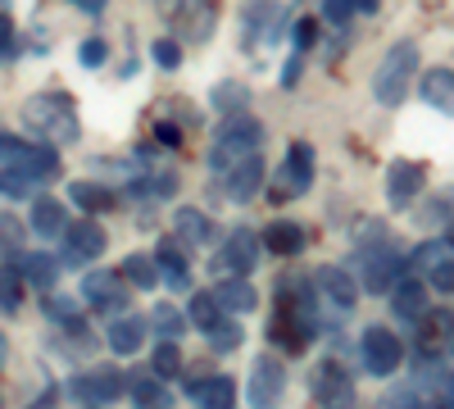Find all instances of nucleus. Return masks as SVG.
I'll return each mask as SVG.
<instances>
[{"label":"nucleus","instance_id":"f257e3e1","mask_svg":"<svg viewBox=\"0 0 454 409\" xmlns=\"http://www.w3.org/2000/svg\"><path fill=\"white\" fill-rule=\"evenodd\" d=\"M51 177H59L55 146H32L14 132H0V187L27 192L32 182H51Z\"/></svg>","mask_w":454,"mask_h":409},{"label":"nucleus","instance_id":"f03ea898","mask_svg":"<svg viewBox=\"0 0 454 409\" xmlns=\"http://www.w3.org/2000/svg\"><path fill=\"white\" fill-rule=\"evenodd\" d=\"M23 123L32 132H42L51 146H68V141H78L82 137V123H78V109H73V100L64 91H42V96H32L23 105Z\"/></svg>","mask_w":454,"mask_h":409},{"label":"nucleus","instance_id":"7ed1b4c3","mask_svg":"<svg viewBox=\"0 0 454 409\" xmlns=\"http://www.w3.org/2000/svg\"><path fill=\"white\" fill-rule=\"evenodd\" d=\"M413 73H419V42H395L387 55H382V64H377V73H372V96H377V105H387V109H395L404 96H409V87H413Z\"/></svg>","mask_w":454,"mask_h":409},{"label":"nucleus","instance_id":"20e7f679","mask_svg":"<svg viewBox=\"0 0 454 409\" xmlns=\"http://www.w3.org/2000/svg\"><path fill=\"white\" fill-rule=\"evenodd\" d=\"M259 141H263V128H259L254 119H246V114L227 119V123L218 128L214 146H209V169H214L218 177L232 173L237 164H246V160L259 155Z\"/></svg>","mask_w":454,"mask_h":409},{"label":"nucleus","instance_id":"39448f33","mask_svg":"<svg viewBox=\"0 0 454 409\" xmlns=\"http://www.w3.org/2000/svg\"><path fill=\"white\" fill-rule=\"evenodd\" d=\"M278 42H282V5L278 0H250L241 10V51L254 64H269Z\"/></svg>","mask_w":454,"mask_h":409},{"label":"nucleus","instance_id":"423d86ee","mask_svg":"<svg viewBox=\"0 0 454 409\" xmlns=\"http://www.w3.org/2000/svg\"><path fill=\"white\" fill-rule=\"evenodd\" d=\"M309 396L318 409H355V382L340 359H318L309 374Z\"/></svg>","mask_w":454,"mask_h":409},{"label":"nucleus","instance_id":"0eeeda50","mask_svg":"<svg viewBox=\"0 0 454 409\" xmlns=\"http://www.w3.org/2000/svg\"><path fill=\"white\" fill-rule=\"evenodd\" d=\"M314 291H318V305L327 310V319H350L355 314V301H359V282L336 269V264H323L314 273Z\"/></svg>","mask_w":454,"mask_h":409},{"label":"nucleus","instance_id":"6e6552de","mask_svg":"<svg viewBox=\"0 0 454 409\" xmlns=\"http://www.w3.org/2000/svg\"><path fill=\"white\" fill-rule=\"evenodd\" d=\"M309 182H314V151H309L305 141H291L286 164L273 169V187H269V196H273V201H295V196H305V192H309Z\"/></svg>","mask_w":454,"mask_h":409},{"label":"nucleus","instance_id":"1a4fd4ad","mask_svg":"<svg viewBox=\"0 0 454 409\" xmlns=\"http://www.w3.org/2000/svg\"><path fill=\"white\" fill-rule=\"evenodd\" d=\"M400 278H404V259H400L395 246L359 255V291H368V295H382L387 291L391 295L400 287Z\"/></svg>","mask_w":454,"mask_h":409},{"label":"nucleus","instance_id":"9d476101","mask_svg":"<svg viewBox=\"0 0 454 409\" xmlns=\"http://www.w3.org/2000/svg\"><path fill=\"white\" fill-rule=\"evenodd\" d=\"M359 350H364V368H368L372 378H391L395 368L404 364V346H400V337H395L391 327H382V323L364 327Z\"/></svg>","mask_w":454,"mask_h":409},{"label":"nucleus","instance_id":"9b49d317","mask_svg":"<svg viewBox=\"0 0 454 409\" xmlns=\"http://www.w3.org/2000/svg\"><path fill=\"white\" fill-rule=\"evenodd\" d=\"M168 23L173 32L182 36V42H192V46H205L209 36H214V0H168Z\"/></svg>","mask_w":454,"mask_h":409},{"label":"nucleus","instance_id":"f8f14e48","mask_svg":"<svg viewBox=\"0 0 454 409\" xmlns=\"http://www.w3.org/2000/svg\"><path fill=\"white\" fill-rule=\"evenodd\" d=\"M282 396H286V368H282V359H273V355L254 359L250 382H246V400L254 409H273V405H282Z\"/></svg>","mask_w":454,"mask_h":409},{"label":"nucleus","instance_id":"ddd939ff","mask_svg":"<svg viewBox=\"0 0 454 409\" xmlns=\"http://www.w3.org/2000/svg\"><path fill=\"white\" fill-rule=\"evenodd\" d=\"M409 264H413V273H419V278H427L432 291L454 295V250L445 241H423L419 250H413Z\"/></svg>","mask_w":454,"mask_h":409},{"label":"nucleus","instance_id":"4468645a","mask_svg":"<svg viewBox=\"0 0 454 409\" xmlns=\"http://www.w3.org/2000/svg\"><path fill=\"white\" fill-rule=\"evenodd\" d=\"M68 391L78 396V400H87V405H114L119 396H128V378L119 374V368H87V374H78L68 382Z\"/></svg>","mask_w":454,"mask_h":409},{"label":"nucleus","instance_id":"2eb2a0df","mask_svg":"<svg viewBox=\"0 0 454 409\" xmlns=\"http://www.w3.org/2000/svg\"><path fill=\"white\" fill-rule=\"evenodd\" d=\"M82 295L91 301V310L100 314H128V287H123V273H109V269H91L82 278Z\"/></svg>","mask_w":454,"mask_h":409},{"label":"nucleus","instance_id":"dca6fc26","mask_svg":"<svg viewBox=\"0 0 454 409\" xmlns=\"http://www.w3.org/2000/svg\"><path fill=\"white\" fill-rule=\"evenodd\" d=\"M105 246H109V237L91 214L82 223H68L64 228V259L68 264H91L96 255H105Z\"/></svg>","mask_w":454,"mask_h":409},{"label":"nucleus","instance_id":"f3484780","mask_svg":"<svg viewBox=\"0 0 454 409\" xmlns=\"http://www.w3.org/2000/svg\"><path fill=\"white\" fill-rule=\"evenodd\" d=\"M254 264H259V237H254L250 228H237L232 237H227L223 255H218V273H227V278H250Z\"/></svg>","mask_w":454,"mask_h":409},{"label":"nucleus","instance_id":"a211bd4d","mask_svg":"<svg viewBox=\"0 0 454 409\" xmlns=\"http://www.w3.org/2000/svg\"><path fill=\"white\" fill-rule=\"evenodd\" d=\"M173 241L186 246V250H205V246L218 241V223H214L209 214H200V209L186 205V209L173 214Z\"/></svg>","mask_w":454,"mask_h":409},{"label":"nucleus","instance_id":"6ab92c4d","mask_svg":"<svg viewBox=\"0 0 454 409\" xmlns=\"http://www.w3.org/2000/svg\"><path fill=\"white\" fill-rule=\"evenodd\" d=\"M413 327H419V350L423 355H441L445 359V350H454V314L450 310H427Z\"/></svg>","mask_w":454,"mask_h":409},{"label":"nucleus","instance_id":"aec40b11","mask_svg":"<svg viewBox=\"0 0 454 409\" xmlns=\"http://www.w3.org/2000/svg\"><path fill=\"white\" fill-rule=\"evenodd\" d=\"M419 192H423V169L413 160H395L387 169V196H391V205L404 209L409 201H419Z\"/></svg>","mask_w":454,"mask_h":409},{"label":"nucleus","instance_id":"412c9836","mask_svg":"<svg viewBox=\"0 0 454 409\" xmlns=\"http://www.w3.org/2000/svg\"><path fill=\"white\" fill-rule=\"evenodd\" d=\"M391 310H395V319H404V323H419V319L427 314V282L400 278V287L391 291Z\"/></svg>","mask_w":454,"mask_h":409},{"label":"nucleus","instance_id":"4be33fe9","mask_svg":"<svg viewBox=\"0 0 454 409\" xmlns=\"http://www.w3.org/2000/svg\"><path fill=\"white\" fill-rule=\"evenodd\" d=\"M145 346V319L141 314H119V319H114L109 323V350L114 355H137Z\"/></svg>","mask_w":454,"mask_h":409},{"label":"nucleus","instance_id":"5701e85b","mask_svg":"<svg viewBox=\"0 0 454 409\" xmlns=\"http://www.w3.org/2000/svg\"><path fill=\"white\" fill-rule=\"evenodd\" d=\"M19 278H27L36 291H55V282H59V259L46 255V250H27V255L19 259Z\"/></svg>","mask_w":454,"mask_h":409},{"label":"nucleus","instance_id":"b1692460","mask_svg":"<svg viewBox=\"0 0 454 409\" xmlns=\"http://www.w3.org/2000/svg\"><path fill=\"white\" fill-rule=\"evenodd\" d=\"M259 182H263V160L254 155V160H246V164H237L232 173H223V192L232 196L237 205H246L254 192H259Z\"/></svg>","mask_w":454,"mask_h":409},{"label":"nucleus","instance_id":"393cba45","mask_svg":"<svg viewBox=\"0 0 454 409\" xmlns=\"http://www.w3.org/2000/svg\"><path fill=\"white\" fill-rule=\"evenodd\" d=\"M305 241H309V232L300 228L295 218H278V223L263 228V246H269L273 255H300V250H305Z\"/></svg>","mask_w":454,"mask_h":409},{"label":"nucleus","instance_id":"a878e982","mask_svg":"<svg viewBox=\"0 0 454 409\" xmlns=\"http://www.w3.org/2000/svg\"><path fill=\"white\" fill-rule=\"evenodd\" d=\"M419 96L432 109H441V114H454V68H432L419 87Z\"/></svg>","mask_w":454,"mask_h":409},{"label":"nucleus","instance_id":"bb28decb","mask_svg":"<svg viewBox=\"0 0 454 409\" xmlns=\"http://www.w3.org/2000/svg\"><path fill=\"white\" fill-rule=\"evenodd\" d=\"M128 396H132L137 409H168V405H173V396L164 391V378H155V374L128 378Z\"/></svg>","mask_w":454,"mask_h":409},{"label":"nucleus","instance_id":"cd10ccee","mask_svg":"<svg viewBox=\"0 0 454 409\" xmlns=\"http://www.w3.org/2000/svg\"><path fill=\"white\" fill-rule=\"evenodd\" d=\"M214 295H218V305H223L227 314H250V310L259 305V291H254L246 278H223Z\"/></svg>","mask_w":454,"mask_h":409},{"label":"nucleus","instance_id":"c85d7f7f","mask_svg":"<svg viewBox=\"0 0 454 409\" xmlns=\"http://www.w3.org/2000/svg\"><path fill=\"white\" fill-rule=\"evenodd\" d=\"M32 228L42 232V237H64L68 209H64L55 196H36V201H32Z\"/></svg>","mask_w":454,"mask_h":409},{"label":"nucleus","instance_id":"c756f323","mask_svg":"<svg viewBox=\"0 0 454 409\" xmlns=\"http://www.w3.org/2000/svg\"><path fill=\"white\" fill-rule=\"evenodd\" d=\"M155 264H160V278H164L173 291H186V287H192V269H186V255H182L177 241H164V246H160Z\"/></svg>","mask_w":454,"mask_h":409},{"label":"nucleus","instance_id":"7c9ffc66","mask_svg":"<svg viewBox=\"0 0 454 409\" xmlns=\"http://www.w3.org/2000/svg\"><path fill=\"white\" fill-rule=\"evenodd\" d=\"M68 201L78 205V209H87V214L114 209V192L105 187V182H73V187H68Z\"/></svg>","mask_w":454,"mask_h":409},{"label":"nucleus","instance_id":"2f4dec72","mask_svg":"<svg viewBox=\"0 0 454 409\" xmlns=\"http://www.w3.org/2000/svg\"><path fill=\"white\" fill-rule=\"evenodd\" d=\"M196 405H200V409H237V382H232V378H223V374L205 378Z\"/></svg>","mask_w":454,"mask_h":409},{"label":"nucleus","instance_id":"473e14b6","mask_svg":"<svg viewBox=\"0 0 454 409\" xmlns=\"http://www.w3.org/2000/svg\"><path fill=\"white\" fill-rule=\"evenodd\" d=\"M119 273H123L137 291H155V287H160V264H155V255H128Z\"/></svg>","mask_w":454,"mask_h":409},{"label":"nucleus","instance_id":"72a5a7b5","mask_svg":"<svg viewBox=\"0 0 454 409\" xmlns=\"http://www.w3.org/2000/svg\"><path fill=\"white\" fill-rule=\"evenodd\" d=\"M23 241H27V228L14 209H0V255L10 259H23Z\"/></svg>","mask_w":454,"mask_h":409},{"label":"nucleus","instance_id":"f704fd0d","mask_svg":"<svg viewBox=\"0 0 454 409\" xmlns=\"http://www.w3.org/2000/svg\"><path fill=\"white\" fill-rule=\"evenodd\" d=\"M205 337H209V346H214L218 355H227V350H237V346L246 342V327L237 323V314H223V319L205 332Z\"/></svg>","mask_w":454,"mask_h":409},{"label":"nucleus","instance_id":"c9c22d12","mask_svg":"<svg viewBox=\"0 0 454 409\" xmlns=\"http://www.w3.org/2000/svg\"><path fill=\"white\" fill-rule=\"evenodd\" d=\"M150 327L160 332V342H177L192 327V319H182V310H173V305H155L150 310Z\"/></svg>","mask_w":454,"mask_h":409},{"label":"nucleus","instance_id":"e433bc0d","mask_svg":"<svg viewBox=\"0 0 454 409\" xmlns=\"http://www.w3.org/2000/svg\"><path fill=\"white\" fill-rule=\"evenodd\" d=\"M186 314H192V327H200V332H209L227 310L218 305V295H209V291H196L192 295V310H186Z\"/></svg>","mask_w":454,"mask_h":409},{"label":"nucleus","instance_id":"4c0bfd02","mask_svg":"<svg viewBox=\"0 0 454 409\" xmlns=\"http://www.w3.org/2000/svg\"><path fill=\"white\" fill-rule=\"evenodd\" d=\"M87 350H96V337H91V327H87V323L59 327V355L78 359V355H87Z\"/></svg>","mask_w":454,"mask_h":409},{"label":"nucleus","instance_id":"58836bf2","mask_svg":"<svg viewBox=\"0 0 454 409\" xmlns=\"http://www.w3.org/2000/svg\"><path fill=\"white\" fill-rule=\"evenodd\" d=\"M246 105H250V87L246 83H218L214 87V109H223V114H241Z\"/></svg>","mask_w":454,"mask_h":409},{"label":"nucleus","instance_id":"ea45409f","mask_svg":"<svg viewBox=\"0 0 454 409\" xmlns=\"http://www.w3.org/2000/svg\"><path fill=\"white\" fill-rule=\"evenodd\" d=\"M150 374L164 378V382L182 374V350H177V342H160V346H155V355H150Z\"/></svg>","mask_w":454,"mask_h":409},{"label":"nucleus","instance_id":"a19ab883","mask_svg":"<svg viewBox=\"0 0 454 409\" xmlns=\"http://www.w3.org/2000/svg\"><path fill=\"white\" fill-rule=\"evenodd\" d=\"M177 192V173H150V182H141V187H132L137 201H164Z\"/></svg>","mask_w":454,"mask_h":409},{"label":"nucleus","instance_id":"79ce46f5","mask_svg":"<svg viewBox=\"0 0 454 409\" xmlns=\"http://www.w3.org/2000/svg\"><path fill=\"white\" fill-rule=\"evenodd\" d=\"M419 218L427 223V228H436V223H445V228H454V187H450V192H441V196H436V201H432V205H427V209L419 214Z\"/></svg>","mask_w":454,"mask_h":409},{"label":"nucleus","instance_id":"37998d69","mask_svg":"<svg viewBox=\"0 0 454 409\" xmlns=\"http://www.w3.org/2000/svg\"><path fill=\"white\" fill-rule=\"evenodd\" d=\"M46 319H51L55 327H73V323H82V319H78V305H73L68 295H46Z\"/></svg>","mask_w":454,"mask_h":409},{"label":"nucleus","instance_id":"c03bdc74","mask_svg":"<svg viewBox=\"0 0 454 409\" xmlns=\"http://www.w3.org/2000/svg\"><path fill=\"white\" fill-rule=\"evenodd\" d=\"M23 305V282L14 269H0V310H19Z\"/></svg>","mask_w":454,"mask_h":409},{"label":"nucleus","instance_id":"a18cd8bd","mask_svg":"<svg viewBox=\"0 0 454 409\" xmlns=\"http://www.w3.org/2000/svg\"><path fill=\"white\" fill-rule=\"evenodd\" d=\"M150 59H155L160 68H177V64H182V46H177V36H160V42L150 46Z\"/></svg>","mask_w":454,"mask_h":409},{"label":"nucleus","instance_id":"49530a36","mask_svg":"<svg viewBox=\"0 0 454 409\" xmlns=\"http://www.w3.org/2000/svg\"><path fill=\"white\" fill-rule=\"evenodd\" d=\"M78 59H82V68H100V64L109 59V46H105V36H87V42L78 46Z\"/></svg>","mask_w":454,"mask_h":409},{"label":"nucleus","instance_id":"de8ad7c7","mask_svg":"<svg viewBox=\"0 0 454 409\" xmlns=\"http://www.w3.org/2000/svg\"><path fill=\"white\" fill-rule=\"evenodd\" d=\"M323 14H327V23L332 28H346L359 10H355V0H327V5H323Z\"/></svg>","mask_w":454,"mask_h":409},{"label":"nucleus","instance_id":"09e8293b","mask_svg":"<svg viewBox=\"0 0 454 409\" xmlns=\"http://www.w3.org/2000/svg\"><path fill=\"white\" fill-rule=\"evenodd\" d=\"M14 51H19V36H14V23L0 14V59H14Z\"/></svg>","mask_w":454,"mask_h":409},{"label":"nucleus","instance_id":"8fccbe9b","mask_svg":"<svg viewBox=\"0 0 454 409\" xmlns=\"http://www.w3.org/2000/svg\"><path fill=\"white\" fill-rule=\"evenodd\" d=\"M314 42H318V23H314V19H300V23H295V46H300V55H305Z\"/></svg>","mask_w":454,"mask_h":409},{"label":"nucleus","instance_id":"3c124183","mask_svg":"<svg viewBox=\"0 0 454 409\" xmlns=\"http://www.w3.org/2000/svg\"><path fill=\"white\" fill-rule=\"evenodd\" d=\"M68 5H78L82 14H100V10L109 5V0H68Z\"/></svg>","mask_w":454,"mask_h":409},{"label":"nucleus","instance_id":"603ef678","mask_svg":"<svg viewBox=\"0 0 454 409\" xmlns=\"http://www.w3.org/2000/svg\"><path fill=\"white\" fill-rule=\"evenodd\" d=\"M55 405H59V391H55V387H51V391H46V396H42V400H32V405H27V409H55Z\"/></svg>","mask_w":454,"mask_h":409},{"label":"nucleus","instance_id":"864d4df0","mask_svg":"<svg viewBox=\"0 0 454 409\" xmlns=\"http://www.w3.org/2000/svg\"><path fill=\"white\" fill-rule=\"evenodd\" d=\"M155 137H160V141H168V146H177V141H182V137H177V128H168V123H160V128H155Z\"/></svg>","mask_w":454,"mask_h":409},{"label":"nucleus","instance_id":"5fc2aeb1","mask_svg":"<svg viewBox=\"0 0 454 409\" xmlns=\"http://www.w3.org/2000/svg\"><path fill=\"white\" fill-rule=\"evenodd\" d=\"M5 364H10V337L0 332V368H5Z\"/></svg>","mask_w":454,"mask_h":409},{"label":"nucleus","instance_id":"6e6d98bb","mask_svg":"<svg viewBox=\"0 0 454 409\" xmlns=\"http://www.w3.org/2000/svg\"><path fill=\"white\" fill-rule=\"evenodd\" d=\"M295 78H300V55H295V59H291V64H286V87H291V83H295Z\"/></svg>","mask_w":454,"mask_h":409},{"label":"nucleus","instance_id":"4d7b16f0","mask_svg":"<svg viewBox=\"0 0 454 409\" xmlns=\"http://www.w3.org/2000/svg\"><path fill=\"white\" fill-rule=\"evenodd\" d=\"M355 10H359V14H372V10H377V0H355Z\"/></svg>","mask_w":454,"mask_h":409},{"label":"nucleus","instance_id":"13d9d810","mask_svg":"<svg viewBox=\"0 0 454 409\" xmlns=\"http://www.w3.org/2000/svg\"><path fill=\"white\" fill-rule=\"evenodd\" d=\"M423 409H454V405H450V400H445V396H436V400H427V405H423Z\"/></svg>","mask_w":454,"mask_h":409},{"label":"nucleus","instance_id":"bf43d9fd","mask_svg":"<svg viewBox=\"0 0 454 409\" xmlns=\"http://www.w3.org/2000/svg\"><path fill=\"white\" fill-rule=\"evenodd\" d=\"M445 246H450V250H454V228H450V232H445Z\"/></svg>","mask_w":454,"mask_h":409},{"label":"nucleus","instance_id":"052dcab7","mask_svg":"<svg viewBox=\"0 0 454 409\" xmlns=\"http://www.w3.org/2000/svg\"><path fill=\"white\" fill-rule=\"evenodd\" d=\"M5 10H10V0H0V14H5Z\"/></svg>","mask_w":454,"mask_h":409}]
</instances>
